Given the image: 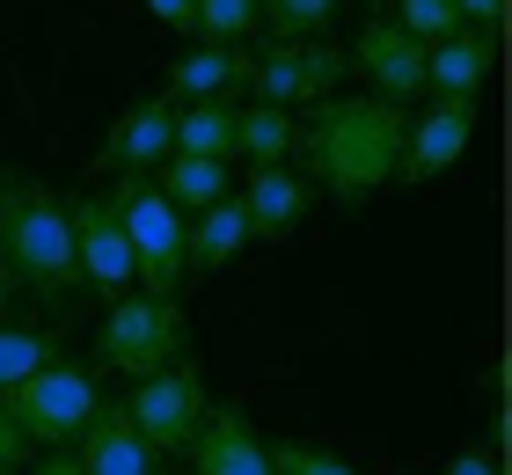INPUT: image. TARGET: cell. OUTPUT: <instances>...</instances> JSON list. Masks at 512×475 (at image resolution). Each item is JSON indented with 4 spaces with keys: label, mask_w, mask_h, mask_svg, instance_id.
<instances>
[{
    "label": "cell",
    "mask_w": 512,
    "mask_h": 475,
    "mask_svg": "<svg viewBox=\"0 0 512 475\" xmlns=\"http://www.w3.org/2000/svg\"><path fill=\"white\" fill-rule=\"evenodd\" d=\"M337 8L344 0H256V15H264L278 37H322L337 22Z\"/></svg>",
    "instance_id": "cell-22"
},
{
    "label": "cell",
    "mask_w": 512,
    "mask_h": 475,
    "mask_svg": "<svg viewBox=\"0 0 512 475\" xmlns=\"http://www.w3.org/2000/svg\"><path fill=\"white\" fill-rule=\"evenodd\" d=\"M0 410L15 417V432L30 439V446H66V439H81V424L103 410V395H96V380H88L81 366H44L30 373L22 388L0 395Z\"/></svg>",
    "instance_id": "cell-5"
},
{
    "label": "cell",
    "mask_w": 512,
    "mask_h": 475,
    "mask_svg": "<svg viewBox=\"0 0 512 475\" xmlns=\"http://www.w3.org/2000/svg\"><path fill=\"white\" fill-rule=\"evenodd\" d=\"M37 475H81V461H74V454H52V461H44Z\"/></svg>",
    "instance_id": "cell-31"
},
{
    "label": "cell",
    "mask_w": 512,
    "mask_h": 475,
    "mask_svg": "<svg viewBox=\"0 0 512 475\" xmlns=\"http://www.w3.org/2000/svg\"><path fill=\"white\" fill-rule=\"evenodd\" d=\"M176 154V103L169 95H139V103L103 132V147L88 154V169H118V176H154Z\"/></svg>",
    "instance_id": "cell-8"
},
{
    "label": "cell",
    "mask_w": 512,
    "mask_h": 475,
    "mask_svg": "<svg viewBox=\"0 0 512 475\" xmlns=\"http://www.w3.org/2000/svg\"><path fill=\"white\" fill-rule=\"evenodd\" d=\"M439 475H498V461H491V454H476V446H461V454L439 468Z\"/></svg>",
    "instance_id": "cell-28"
},
{
    "label": "cell",
    "mask_w": 512,
    "mask_h": 475,
    "mask_svg": "<svg viewBox=\"0 0 512 475\" xmlns=\"http://www.w3.org/2000/svg\"><path fill=\"white\" fill-rule=\"evenodd\" d=\"M242 249H249L242 198H220V205H205V212H198V227H191V264H198V271H227Z\"/></svg>",
    "instance_id": "cell-18"
},
{
    "label": "cell",
    "mask_w": 512,
    "mask_h": 475,
    "mask_svg": "<svg viewBox=\"0 0 512 475\" xmlns=\"http://www.w3.org/2000/svg\"><path fill=\"white\" fill-rule=\"evenodd\" d=\"M403 139H410V117L381 103V95H330L315 103L308 132V169H315V190H330L337 205H374L381 190L403 169Z\"/></svg>",
    "instance_id": "cell-1"
},
{
    "label": "cell",
    "mask_w": 512,
    "mask_h": 475,
    "mask_svg": "<svg viewBox=\"0 0 512 475\" xmlns=\"http://www.w3.org/2000/svg\"><path fill=\"white\" fill-rule=\"evenodd\" d=\"M191 8H198V0H147V15L169 22V30H191Z\"/></svg>",
    "instance_id": "cell-27"
},
{
    "label": "cell",
    "mask_w": 512,
    "mask_h": 475,
    "mask_svg": "<svg viewBox=\"0 0 512 475\" xmlns=\"http://www.w3.org/2000/svg\"><path fill=\"white\" fill-rule=\"evenodd\" d=\"M293 147H300V125L286 110H271V103L235 110V154L249 169H278V161H293Z\"/></svg>",
    "instance_id": "cell-17"
},
{
    "label": "cell",
    "mask_w": 512,
    "mask_h": 475,
    "mask_svg": "<svg viewBox=\"0 0 512 475\" xmlns=\"http://www.w3.org/2000/svg\"><path fill=\"white\" fill-rule=\"evenodd\" d=\"M66 212H74L81 285H96V293H125V285H139L132 242H125V227H118V212H110V198H66Z\"/></svg>",
    "instance_id": "cell-10"
},
{
    "label": "cell",
    "mask_w": 512,
    "mask_h": 475,
    "mask_svg": "<svg viewBox=\"0 0 512 475\" xmlns=\"http://www.w3.org/2000/svg\"><path fill=\"white\" fill-rule=\"evenodd\" d=\"M0 475H15V468H0Z\"/></svg>",
    "instance_id": "cell-32"
},
{
    "label": "cell",
    "mask_w": 512,
    "mask_h": 475,
    "mask_svg": "<svg viewBox=\"0 0 512 475\" xmlns=\"http://www.w3.org/2000/svg\"><path fill=\"white\" fill-rule=\"evenodd\" d=\"M0 256L15 264L22 285H37L44 300L81 293V256H74V212L52 183H0Z\"/></svg>",
    "instance_id": "cell-2"
},
{
    "label": "cell",
    "mask_w": 512,
    "mask_h": 475,
    "mask_svg": "<svg viewBox=\"0 0 512 475\" xmlns=\"http://www.w3.org/2000/svg\"><path fill=\"white\" fill-rule=\"evenodd\" d=\"M15 300H22V278H15V264H8V256H0V315H8Z\"/></svg>",
    "instance_id": "cell-30"
},
{
    "label": "cell",
    "mask_w": 512,
    "mask_h": 475,
    "mask_svg": "<svg viewBox=\"0 0 512 475\" xmlns=\"http://www.w3.org/2000/svg\"><path fill=\"white\" fill-rule=\"evenodd\" d=\"M249 88L264 95L271 110H315V103H330V95L344 88V52L337 44H322V37H278L264 59L249 66Z\"/></svg>",
    "instance_id": "cell-7"
},
{
    "label": "cell",
    "mask_w": 512,
    "mask_h": 475,
    "mask_svg": "<svg viewBox=\"0 0 512 475\" xmlns=\"http://www.w3.org/2000/svg\"><path fill=\"white\" fill-rule=\"evenodd\" d=\"M191 468L198 475H271V446L256 439V424H249L242 402L205 410L198 439H191Z\"/></svg>",
    "instance_id": "cell-13"
},
{
    "label": "cell",
    "mask_w": 512,
    "mask_h": 475,
    "mask_svg": "<svg viewBox=\"0 0 512 475\" xmlns=\"http://www.w3.org/2000/svg\"><path fill=\"white\" fill-rule=\"evenodd\" d=\"M110 212H118L125 242H132V271H139V293L154 300H176L183 271H191V220L161 198L154 176H125L110 190Z\"/></svg>",
    "instance_id": "cell-3"
},
{
    "label": "cell",
    "mask_w": 512,
    "mask_h": 475,
    "mask_svg": "<svg viewBox=\"0 0 512 475\" xmlns=\"http://www.w3.org/2000/svg\"><path fill=\"white\" fill-rule=\"evenodd\" d=\"M476 139V103H432L425 117H410V139H403V183H432L447 176Z\"/></svg>",
    "instance_id": "cell-12"
},
{
    "label": "cell",
    "mask_w": 512,
    "mask_h": 475,
    "mask_svg": "<svg viewBox=\"0 0 512 475\" xmlns=\"http://www.w3.org/2000/svg\"><path fill=\"white\" fill-rule=\"evenodd\" d=\"M454 15H461V30H483V37H491L498 22H505V0H454Z\"/></svg>",
    "instance_id": "cell-26"
},
{
    "label": "cell",
    "mask_w": 512,
    "mask_h": 475,
    "mask_svg": "<svg viewBox=\"0 0 512 475\" xmlns=\"http://www.w3.org/2000/svg\"><path fill=\"white\" fill-rule=\"evenodd\" d=\"M22 454H30V439L15 432V417H8V410H0V468H15Z\"/></svg>",
    "instance_id": "cell-29"
},
{
    "label": "cell",
    "mask_w": 512,
    "mask_h": 475,
    "mask_svg": "<svg viewBox=\"0 0 512 475\" xmlns=\"http://www.w3.org/2000/svg\"><path fill=\"white\" fill-rule=\"evenodd\" d=\"M59 359V344L44 337V329H22V322H0V395L22 388L30 373H44Z\"/></svg>",
    "instance_id": "cell-21"
},
{
    "label": "cell",
    "mask_w": 512,
    "mask_h": 475,
    "mask_svg": "<svg viewBox=\"0 0 512 475\" xmlns=\"http://www.w3.org/2000/svg\"><path fill=\"white\" fill-rule=\"evenodd\" d=\"M176 154L227 161L235 154V103H183L176 110Z\"/></svg>",
    "instance_id": "cell-19"
},
{
    "label": "cell",
    "mask_w": 512,
    "mask_h": 475,
    "mask_svg": "<svg viewBox=\"0 0 512 475\" xmlns=\"http://www.w3.org/2000/svg\"><path fill=\"white\" fill-rule=\"evenodd\" d=\"M395 30H403V37H417V44H425V52H432V44H447L454 30H461V15H454V0H395Z\"/></svg>",
    "instance_id": "cell-23"
},
{
    "label": "cell",
    "mask_w": 512,
    "mask_h": 475,
    "mask_svg": "<svg viewBox=\"0 0 512 475\" xmlns=\"http://www.w3.org/2000/svg\"><path fill=\"white\" fill-rule=\"evenodd\" d=\"M74 446H81V454H74L81 475H154V461H161L154 446L132 432V417H125V410H96V417L81 424V439H74Z\"/></svg>",
    "instance_id": "cell-16"
},
{
    "label": "cell",
    "mask_w": 512,
    "mask_h": 475,
    "mask_svg": "<svg viewBox=\"0 0 512 475\" xmlns=\"http://www.w3.org/2000/svg\"><path fill=\"white\" fill-rule=\"evenodd\" d=\"M352 66L374 81V95H381V103H395V110L425 95V44L403 37L388 15H374V22L352 37Z\"/></svg>",
    "instance_id": "cell-9"
},
{
    "label": "cell",
    "mask_w": 512,
    "mask_h": 475,
    "mask_svg": "<svg viewBox=\"0 0 512 475\" xmlns=\"http://www.w3.org/2000/svg\"><path fill=\"white\" fill-rule=\"evenodd\" d=\"M242 198V220H249V242H286V234L315 212V183L278 161V169H249V183L235 190Z\"/></svg>",
    "instance_id": "cell-11"
},
{
    "label": "cell",
    "mask_w": 512,
    "mask_h": 475,
    "mask_svg": "<svg viewBox=\"0 0 512 475\" xmlns=\"http://www.w3.org/2000/svg\"><path fill=\"white\" fill-rule=\"evenodd\" d=\"M491 74H498V37H483V30H454L447 44L425 52V88L439 103H476V88Z\"/></svg>",
    "instance_id": "cell-14"
},
{
    "label": "cell",
    "mask_w": 512,
    "mask_h": 475,
    "mask_svg": "<svg viewBox=\"0 0 512 475\" xmlns=\"http://www.w3.org/2000/svg\"><path fill=\"white\" fill-rule=\"evenodd\" d=\"M249 52L242 44H198L169 66V103H227L235 88H249Z\"/></svg>",
    "instance_id": "cell-15"
},
{
    "label": "cell",
    "mask_w": 512,
    "mask_h": 475,
    "mask_svg": "<svg viewBox=\"0 0 512 475\" xmlns=\"http://www.w3.org/2000/svg\"><path fill=\"white\" fill-rule=\"evenodd\" d=\"M183 344H191V322H183L176 300H154V293H132L103 315L96 329V359H110L118 373L147 380V373H169L183 359Z\"/></svg>",
    "instance_id": "cell-4"
},
{
    "label": "cell",
    "mask_w": 512,
    "mask_h": 475,
    "mask_svg": "<svg viewBox=\"0 0 512 475\" xmlns=\"http://www.w3.org/2000/svg\"><path fill=\"white\" fill-rule=\"evenodd\" d=\"M191 30H205V44H242L256 30V0H198Z\"/></svg>",
    "instance_id": "cell-24"
},
{
    "label": "cell",
    "mask_w": 512,
    "mask_h": 475,
    "mask_svg": "<svg viewBox=\"0 0 512 475\" xmlns=\"http://www.w3.org/2000/svg\"><path fill=\"white\" fill-rule=\"evenodd\" d=\"M205 410H213V395H205V373L198 366H169V373L132 380V402H125L132 432L147 439L154 454H191Z\"/></svg>",
    "instance_id": "cell-6"
},
{
    "label": "cell",
    "mask_w": 512,
    "mask_h": 475,
    "mask_svg": "<svg viewBox=\"0 0 512 475\" xmlns=\"http://www.w3.org/2000/svg\"><path fill=\"white\" fill-rule=\"evenodd\" d=\"M271 475H359L344 454H330V446H308V439H278L271 446Z\"/></svg>",
    "instance_id": "cell-25"
},
{
    "label": "cell",
    "mask_w": 512,
    "mask_h": 475,
    "mask_svg": "<svg viewBox=\"0 0 512 475\" xmlns=\"http://www.w3.org/2000/svg\"><path fill=\"white\" fill-rule=\"evenodd\" d=\"M161 198L176 212H205L227 198V161H198V154H169V176H161Z\"/></svg>",
    "instance_id": "cell-20"
}]
</instances>
